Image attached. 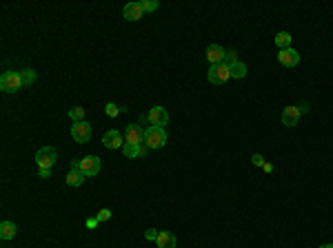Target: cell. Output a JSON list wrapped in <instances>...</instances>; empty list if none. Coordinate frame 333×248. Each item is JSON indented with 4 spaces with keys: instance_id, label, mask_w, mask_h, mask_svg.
Here are the masks:
<instances>
[{
    "instance_id": "cell-4",
    "label": "cell",
    "mask_w": 333,
    "mask_h": 248,
    "mask_svg": "<svg viewBox=\"0 0 333 248\" xmlns=\"http://www.w3.org/2000/svg\"><path fill=\"white\" fill-rule=\"evenodd\" d=\"M56 160H58V153H56L54 147H42L40 151L36 153V162L40 169H51V166L56 164Z\"/></svg>"
},
{
    "instance_id": "cell-29",
    "label": "cell",
    "mask_w": 333,
    "mask_h": 248,
    "mask_svg": "<svg viewBox=\"0 0 333 248\" xmlns=\"http://www.w3.org/2000/svg\"><path fill=\"white\" fill-rule=\"evenodd\" d=\"M38 175H40L42 179H49L51 177V169H40V173H38Z\"/></svg>"
},
{
    "instance_id": "cell-18",
    "label": "cell",
    "mask_w": 333,
    "mask_h": 248,
    "mask_svg": "<svg viewBox=\"0 0 333 248\" xmlns=\"http://www.w3.org/2000/svg\"><path fill=\"white\" fill-rule=\"evenodd\" d=\"M229 69H231V78H236V80H240V78H245V75H247V65H245V62H240V60H238V62H233Z\"/></svg>"
},
{
    "instance_id": "cell-26",
    "label": "cell",
    "mask_w": 333,
    "mask_h": 248,
    "mask_svg": "<svg viewBox=\"0 0 333 248\" xmlns=\"http://www.w3.org/2000/svg\"><path fill=\"white\" fill-rule=\"evenodd\" d=\"M158 235H160V230H156V228H149L147 233H144V237H147V239H151V242H153V239H158Z\"/></svg>"
},
{
    "instance_id": "cell-30",
    "label": "cell",
    "mask_w": 333,
    "mask_h": 248,
    "mask_svg": "<svg viewBox=\"0 0 333 248\" xmlns=\"http://www.w3.org/2000/svg\"><path fill=\"white\" fill-rule=\"evenodd\" d=\"M306 111H309V106H306V102H302V104H300V113H306Z\"/></svg>"
},
{
    "instance_id": "cell-10",
    "label": "cell",
    "mask_w": 333,
    "mask_h": 248,
    "mask_svg": "<svg viewBox=\"0 0 333 248\" xmlns=\"http://www.w3.org/2000/svg\"><path fill=\"white\" fill-rule=\"evenodd\" d=\"M149 122H151V126H162V129H165V124L169 122V113H166V109H162V106H153V109L149 111Z\"/></svg>"
},
{
    "instance_id": "cell-19",
    "label": "cell",
    "mask_w": 333,
    "mask_h": 248,
    "mask_svg": "<svg viewBox=\"0 0 333 248\" xmlns=\"http://www.w3.org/2000/svg\"><path fill=\"white\" fill-rule=\"evenodd\" d=\"M276 45L280 47V51H282V49H289V47H291V33H287V31L276 33Z\"/></svg>"
},
{
    "instance_id": "cell-16",
    "label": "cell",
    "mask_w": 333,
    "mask_h": 248,
    "mask_svg": "<svg viewBox=\"0 0 333 248\" xmlns=\"http://www.w3.org/2000/svg\"><path fill=\"white\" fill-rule=\"evenodd\" d=\"M16 233H18V228H16L14 222H2L0 224V237L2 239H14Z\"/></svg>"
},
{
    "instance_id": "cell-6",
    "label": "cell",
    "mask_w": 333,
    "mask_h": 248,
    "mask_svg": "<svg viewBox=\"0 0 333 248\" xmlns=\"http://www.w3.org/2000/svg\"><path fill=\"white\" fill-rule=\"evenodd\" d=\"M122 138H125V144H142L144 129H140V124H127Z\"/></svg>"
},
{
    "instance_id": "cell-28",
    "label": "cell",
    "mask_w": 333,
    "mask_h": 248,
    "mask_svg": "<svg viewBox=\"0 0 333 248\" xmlns=\"http://www.w3.org/2000/svg\"><path fill=\"white\" fill-rule=\"evenodd\" d=\"M84 224H87V228H89V230H93V228H98V224H100V222H98L96 217H91V220H87Z\"/></svg>"
},
{
    "instance_id": "cell-25",
    "label": "cell",
    "mask_w": 333,
    "mask_h": 248,
    "mask_svg": "<svg viewBox=\"0 0 333 248\" xmlns=\"http://www.w3.org/2000/svg\"><path fill=\"white\" fill-rule=\"evenodd\" d=\"M96 220L100 222V224H102V222H107V220H111V211H109V208H102V211L96 215Z\"/></svg>"
},
{
    "instance_id": "cell-27",
    "label": "cell",
    "mask_w": 333,
    "mask_h": 248,
    "mask_svg": "<svg viewBox=\"0 0 333 248\" xmlns=\"http://www.w3.org/2000/svg\"><path fill=\"white\" fill-rule=\"evenodd\" d=\"M251 162H253V164H255V166H264V157H262V155H260V153H255V155H253V157H251Z\"/></svg>"
},
{
    "instance_id": "cell-11",
    "label": "cell",
    "mask_w": 333,
    "mask_h": 248,
    "mask_svg": "<svg viewBox=\"0 0 333 248\" xmlns=\"http://www.w3.org/2000/svg\"><path fill=\"white\" fill-rule=\"evenodd\" d=\"M278 60H280V65H284V67H298V62H300V53L289 47V49H282L280 53H278Z\"/></svg>"
},
{
    "instance_id": "cell-14",
    "label": "cell",
    "mask_w": 333,
    "mask_h": 248,
    "mask_svg": "<svg viewBox=\"0 0 333 248\" xmlns=\"http://www.w3.org/2000/svg\"><path fill=\"white\" fill-rule=\"evenodd\" d=\"M142 14L144 11L140 9L138 2H127V5L122 7V16H125L127 20H140L142 18Z\"/></svg>"
},
{
    "instance_id": "cell-22",
    "label": "cell",
    "mask_w": 333,
    "mask_h": 248,
    "mask_svg": "<svg viewBox=\"0 0 333 248\" xmlns=\"http://www.w3.org/2000/svg\"><path fill=\"white\" fill-rule=\"evenodd\" d=\"M138 5L142 11H156L158 9V2L156 0H138Z\"/></svg>"
},
{
    "instance_id": "cell-1",
    "label": "cell",
    "mask_w": 333,
    "mask_h": 248,
    "mask_svg": "<svg viewBox=\"0 0 333 248\" xmlns=\"http://www.w3.org/2000/svg\"><path fill=\"white\" fill-rule=\"evenodd\" d=\"M144 144L147 149H162L166 144V133L162 126H147L144 129Z\"/></svg>"
},
{
    "instance_id": "cell-17",
    "label": "cell",
    "mask_w": 333,
    "mask_h": 248,
    "mask_svg": "<svg viewBox=\"0 0 333 248\" xmlns=\"http://www.w3.org/2000/svg\"><path fill=\"white\" fill-rule=\"evenodd\" d=\"M122 153H125V157H142L144 147L142 144H125V147H122Z\"/></svg>"
},
{
    "instance_id": "cell-2",
    "label": "cell",
    "mask_w": 333,
    "mask_h": 248,
    "mask_svg": "<svg viewBox=\"0 0 333 248\" xmlns=\"http://www.w3.org/2000/svg\"><path fill=\"white\" fill-rule=\"evenodd\" d=\"M20 87H23V80H20L18 71H7V74H2V78H0V89H2V91L16 93Z\"/></svg>"
},
{
    "instance_id": "cell-5",
    "label": "cell",
    "mask_w": 333,
    "mask_h": 248,
    "mask_svg": "<svg viewBox=\"0 0 333 248\" xmlns=\"http://www.w3.org/2000/svg\"><path fill=\"white\" fill-rule=\"evenodd\" d=\"M71 138L78 144L89 142V140H91V124H87L84 120L83 122H74V126H71Z\"/></svg>"
},
{
    "instance_id": "cell-20",
    "label": "cell",
    "mask_w": 333,
    "mask_h": 248,
    "mask_svg": "<svg viewBox=\"0 0 333 248\" xmlns=\"http://www.w3.org/2000/svg\"><path fill=\"white\" fill-rule=\"evenodd\" d=\"M18 75H20V80H23V84H33L36 82V71L33 69H23V71H18Z\"/></svg>"
},
{
    "instance_id": "cell-9",
    "label": "cell",
    "mask_w": 333,
    "mask_h": 248,
    "mask_svg": "<svg viewBox=\"0 0 333 248\" xmlns=\"http://www.w3.org/2000/svg\"><path fill=\"white\" fill-rule=\"evenodd\" d=\"M224 55H227V49H224V47H220V45H209L207 47V60L213 67L222 65V62H224Z\"/></svg>"
},
{
    "instance_id": "cell-13",
    "label": "cell",
    "mask_w": 333,
    "mask_h": 248,
    "mask_svg": "<svg viewBox=\"0 0 333 248\" xmlns=\"http://www.w3.org/2000/svg\"><path fill=\"white\" fill-rule=\"evenodd\" d=\"M300 109L298 106H284L282 111V124L284 126H296L298 120H300Z\"/></svg>"
},
{
    "instance_id": "cell-24",
    "label": "cell",
    "mask_w": 333,
    "mask_h": 248,
    "mask_svg": "<svg viewBox=\"0 0 333 248\" xmlns=\"http://www.w3.org/2000/svg\"><path fill=\"white\" fill-rule=\"evenodd\" d=\"M233 62H238V53L236 51H227V55H224V65L231 67Z\"/></svg>"
},
{
    "instance_id": "cell-21",
    "label": "cell",
    "mask_w": 333,
    "mask_h": 248,
    "mask_svg": "<svg viewBox=\"0 0 333 248\" xmlns=\"http://www.w3.org/2000/svg\"><path fill=\"white\" fill-rule=\"evenodd\" d=\"M69 118L74 120V122H83L84 120V106H74V109H69Z\"/></svg>"
},
{
    "instance_id": "cell-31",
    "label": "cell",
    "mask_w": 333,
    "mask_h": 248,
    "mask_svg": "<svg viewBox=\"0 0 333 248\" xmlns=\"http://www.w3.org/2000/svg\"><path fill=\"white\" fill-rule=\"evenodd\" d=\"M320 248H333V244H322Z\"/></svg>"
},
{
    "instance_id": "cell-12",
    "label": "cell",
    "mask_w": 333,
    "mask_h": 248,
    "mask_svg": "<svg viewBox=\"0 0 333 248\" xmlns=\"http://www.w3.org/2000/svg\"><path fill=\"white\" fill-rule=\"evenodd\" d=\"M102 144H105L107 149H120V147H125V138L120 135V131L111 129V131H107V133H105Z\"/></svg>"
},
{
    "instance_id": "cell-3",
    "label": "cell",
    "mask_w": 333,
    "mask_h": 248,
    "mask_svg": "<svg viewBox=\"0 0 333 248\" xmlns=\"http://www.w3.org/2000/svg\"><path fill=\"white\" fill-rule=\"evenodd\" d=\"M207 78H209V82L211 84H222V82H227V80L231 78V69H229V65L222 62V65H216V67L209 69Z\"/></svg>"
},
{
    "instance_id": "cell-23",
    "label": "cell",
    "mask_w": 333,
    "mask_h": 248,
    "mask_svg": "<svg viewBox=\"0 0 333 248\" xmlns=\"http://www.w3.org/2000/svg\"><path fill=\"white\" fill-rule=\"evenodd\" d=\"M105 111H107V115H109V118H116V115L120 113V109H118V104H113V102H109Z\"/></svg>"
},
{
    "instance_id": "cell-7",
    "label": "cell",
    "mask_w": 333,
    "mask_h": 248,
    "mask_svg": "<svg viewBox=\"0 0 333 248\" xmlns=\"http://www.w3.org/2000/svg\"><path fill=\"white\" fill-rule=\"evenodd\" d=\"M80 169H83V173L87 175V177H93V175H98L100 173V157H96V155H87V157H83L80 160Z\"/></svg>"
},
{
    "instance_id": "cell-15",
    "label": "cell",
    "mask_w": 333,
    "mask_h": 248,
    "mask_svg": "<svg viewBox=\"0 0 333 248\" xmlns=\"http://www.w3.org/2000/svg\"><path fill=\"white\" fill-rule=\"evenodd\" d=\"M158 248H176V237H173V233H169V230H160V235H158L156 239Z\"/></svg>"
},
{
    "instance_id": "cell-8",
    "label": "cell",
    "mask_w": 333,
    "mask_h": 248,
    "mask_svg": "<svg viewBox=\"0 0 333 248\" xmlns=\"http://www.w3.org/2000/svg\"><path fill=\"white\" fill-rule=\"evenodd\" d=\"M84 177H87V175L80 169V160H74L71 162V171L67 173V184H69V186H80V184L84 182Z\"/></svg>"
}]
</instances>
